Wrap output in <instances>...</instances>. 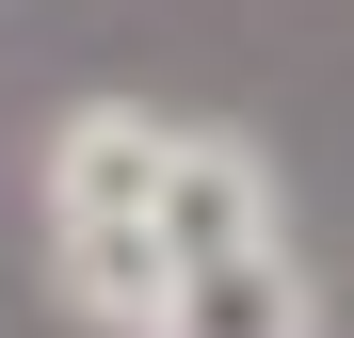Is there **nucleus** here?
Segmentation results:
<instances>
[{
  "label": "nucleus",
  "instance_id": "nucleus-1",
  "mask_svg": "<svg viewBox=\"0 0 354 338\" xmlns=\"http://www.w3.org/2000/svg\"><path fill=\"white\" fill-rule=\"evenodd\" d=\"M161 242H177V258L290 242V225H274V161H258L242 129H177V161H161Z\"/></svg>",
  "mask_w": 354,
  "mask_h": 338
},
{
  "label": "nucleus",
  "instance_id": "nucleus-2",
  "mask_svg": "<svg viewBox=\"0 0 354 338\" xmlns=\"http://www.w3.org/2000/svg\"><path fill=\"white\" fill-rule=\"evenodd\" d=\"M48 274H65V306H81V322L145 338L161 290H177V242H161V209H65V225H48Z\"/></svg>",
  "mask_w": 354,
  "mask_h": 338
},
{
  "label": "nucleus",
  "instance_id": "nucleus-3",
  "mask_svg": "<svg viewBox=\"0 0 354 338\" xmlns=\"http://www.w3.org/2000/svg\"><path fill=\"white\" fill-rule=\"evenodd\" d=\"M145 338H322L306 274H290V242H242V258H177V290Z\"/></svg>",
  "mask_w": 354,
  "mask_h": 338
},
{
  "label": "nucleus",
  "instance_id": "nucleus-4",
  "mask_svg": "<svg viewBox=\"0 0 354 338\" xmlns=\"http://www.w3.org/2000/svg\"><path fill=\"white\" fill-rule=\"evenodd\" d=\"M161 161H177V129H161V113L81 97L65 129H48V225H65V209H161Z\"/></svg>",
  "mask_w": 354,
  "mask_h": 338
}]
</instances>
